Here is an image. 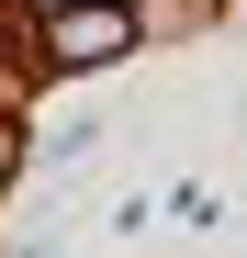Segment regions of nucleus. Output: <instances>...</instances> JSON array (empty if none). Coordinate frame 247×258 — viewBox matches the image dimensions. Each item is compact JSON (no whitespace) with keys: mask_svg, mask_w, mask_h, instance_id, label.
I'll list each match as a JSON object with an SVG mask.
<instances>
[{"mask_svg":"<svg viewBox=\"0 0 247 258\" xmlns=\"http://www.w3.org/2000/svg\"><path fill=\"white\" fill-rule=\"evenodd\" d=\"M124 34H135L124 0H90V12H56V23H45V45H56L68 68H90V56H124Z\"/></svg>","mask_w":247,"mask_h":258,"instance_id":"nucleus-1","label":"nucleus"},{"mask_svg":"<svg viewBox=\"0 0 247 258\" xmlns=\"http://www.w3.org/2000/svg\"><path fill=\"white\" fill-rule=\"evenodd\" d=\"M45 12H90V0H45Z\"/></svg>","mask_w":247,"mask_h":258,"instance_id":"nucleus-2","label":"nucleus"}]
</instances>
